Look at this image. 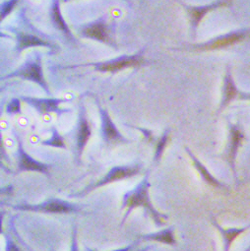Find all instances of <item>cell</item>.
<instances>
[{"label":"cell","mask_w":250,"mask_h":251,"mask_svg":"<svg viewBox=\"0 0 250 251\" xmlns=\"http://www.w3.org/2000/svg\"><path fill=\"white\" fill-rule=\"evenodd\" d=\"M141 167L136 165V166H121V167H115L113 169H111L106 175L105 176H103L101 179H100L99 181H97L94 184H91L89 186H87L83 191H81L80 193L76 194L75 197H83L86 196L88 193L92 192L93 190L102 187L106 184L109 183H113L115 181L118 180H122L124 178H129L132 177L136 175L139 174Z\"/></svg>","instance_id":"4"},{"label":"cell","mask_w":250,"mask_h":251,"mask_svg":"<svg viewBox=\"0 0 250 251\" xmlns=\"http://www.w3.org/2000/svg\"><path fill=\"white\" fill-rule=\"evenodd\" d=\"M17 159H18V171L19 172H38L50 176V167L47 164L41 163L34 158H32L24 149L23 143L18 139V149H17Z\"/></svg>","instance_id":"7"},{"label":"cell","mask_w":250,"mask_h":251,"mask_svg":"<svg viewBox=\"0 0 250 251\" xmlns=\"http://www.w3.org/2000/svg\"><path fill=\"white\" fill-rule=\"evenodd\" d=\"M50 20L54 26V28H56L58 31L62 32L67 39H69L70 41H74V36L71 33L68 25L66 24L65 20L62 17L61 11H60V4L59 1H53L51 4V8H50Z\"/></svg>","instance_id":"17"},{"label":"cell","mask_w":250,"mask_h":251,"mask_svg":"<svg viewBox=\"0 0 250 251\" xmlns=\"http://www.w3.org/2000/svg\"><path fill=\"white\" fill-rule=\"evenodd\" d=\"M213 225L218 228L220 231L221 235L223 236L224 239V251H230L231 245L233 241L242 233H244L248 228L249 226H243V227H229V228H225L221 226L215 220L212 221Z\"/></svg>","instance_id":"16"},{"label":"cell","mask_w":250,"mask_h":251,"mask_svg":"<svg viewBox=\"0 0 250 251\" xmlns=\"http://www.w3.org/2000/svg\"><path fill=\"white\" fill-rule=\"evenodd\" d=\"M0 38H11V36L10 35H8V34H5V33H2L1 31H0Z\"/></svg>","instance_id":"31"},{"label":"cell","mask_w":250,"mask_h":251,"mask_svg":"<svg viewBox=\"0 0 250 251\" xmlns=\"http://www.w3.org/2000/svg\"><path fill=\"white\" fill-rule=\"evenodd\" d=\"M248 37V30H240L225 34L224 36L218 37L212 41H209L204 44L196 45L194 47L197 50H216L231 47L235 44H238L244 41Z\"/></svg>","instance_id":"6"},{"label":"cell","mask_w":250,"mask_h":251,"mask_svg":"<svg viewBox=\"0 0 250 251\" xmlns=\"http://www.w3.org/2000/svg\"><path fill=\"white\" fill-rule=\"evenodd\" d=\"M10 78H21L24 80L32 81L34 83H37L39 86H41L47 92V94H50L49 85L45 79L43 65H42V58L39 55L35 59L28 60L27 62H25L16 71L1 77L0 78V81L10 79Z\"/></svg>","instance_id":"2"},{"label":"cell","mask_w":250,"mask_h":251,"mask_svg":"<svg viewBox=\"0 0 250 251\" xmlns=\"http://www.w3.org/2000/svg\"><path fill=\"white\" fill-rule=\"evenodd\" d=\"M13 185H7V186H3L0 187V195H10L13 192Z\"/></svg>","instance_id":"28"},{"label":"cell","mask_w":250,"mask_h":251,"mask_svg":"<svg viewBox=\"0 0 250 251\" xmlns=\"http://www.w3.org/2000/svg\"><path fill=\"white\" fill-rule=\"evenodd\" d=\"M70 251H79L78 239H77V226H74V227H73V231H72Z\"/></svg>","instance_id":"26"},{"label":"cell","mask_w":250,"mask_h":251,"mask_svg":"<svg viewBox=\"0 0 250 251\" xmlns=\"http://www.w3.org/2000/svg\"><path fill=\"white\" fill-rule=\"evenodd\" d=\"M92 131L90 123L87 119L86 109L84 106H81L80 113H79V123H78V131H77V141H76V151H77V158L79 159L91 137Z\"/></svg>","instance_id":"12"},{"label":"cell","mask_w":250,"mask_h":251,"mask_svg":"<svg viewBox=\"0 0 250 251\" xmlns=\"http://www.w3.org/2000/svg\"><path fill=\"white\" fill-rule=\"evenodd\" d=\"M0 90H2V88H0Z\"/></svg>","instance_id":"34"},{"label":"cell","mask_w":250,"mask_h":251,"mask_svg":"<svg viewBox=\"0 0 250 251\" xmlns=\"http://www.w3.org/2000/svg\"><path fill=\"white\" fill-rule=\"evenodd\" d=\"M170 138V131H166L164 133V135L161 137V139L158 141L157 146H156V151H155V162H159L162 158V155L165 151V148L168 144Z\"/></svg>","instance_id":"22"},{"label":"cell","mask_w":250,"mask_h":251,"mask_svg":"<svg viewBox=\"0 0 250 251\" xmlns=\"http://www.w3.org/2000/svg\"><path fill=\"white\" fill-rule=\"evenodd\" d=\"M140 239L148 240V241H156V242H160V243L172 245V246L176 245V239L175 236V226H173L157 232L141 235Z\"/></svg>","instance_id":"18"},{"label":"cell","mask_w":250,"mask_h":251,"mask_svg":"<svg viewBox=\"0 0 250 251\" xmlns=\"http://www.w3.org/2000/svg\"><path fill=\"white\" fill-rule=\"evenodd\" d=\"M244 138H245V135L243 133V130L238 126V125H230L229 141L226 149V160L228 165L232 169L234 175H235L236 155L238 152V148L240 147Z\"/></svg>","instance_id":"11"},{"label":"cell","mask_w":250,"mask_h":251,"mask_svg":"<svg viewBox=\"0 0 250 251\" xmlns=\"http://www.w3.org/2000/svg\"><path fill=\"white\" fill-rule=\"evenodd\" d=\"M149 248H150V247L147 246V247H145V248H143V249H141V250H139V251H147Z\"/></svg>","instance_id":"32"},{"label":"cell","mask_w":250,"mask_h":251,"mask_svg":"<svg viewBox=\"0 0 250 251\" xmlns=\"http://www.w3.org/2000/svg\"><path fill=\"white\" fill-rule=\"evenodd\" d=\"M16 41H17L16 50L18 52H22L27 49L35 48V47H46L51 50L54 48L50 42L32 33L16 32Z\"/></svg>","instance_id":"15"},{"label":"cell","mask_w":250,"mask_h":251,"mask_svg":"<svg viewBox=\"0 0 250 251\" xmlns=\"http://www.w3.org/2000/svg\"><path fill=\"white\" fill-rule=\"evenodd\" d=\"M138 244V242H133L132 244H129L127 246H124L122 248H118V249H115V250H111V251H132L135 246ZM87 251H99V250H96V249H91V248H87Z\"/></svg>","instance_id":"27"},{"label":"cell","mask_w":250,"mask_h":251,"mask_svg":"<svg viewBox=\"0 0 250 251\" xmlns=\"http://www.w3.org/2000/svg\"><path fill=\"white\" fill-rule=\"evenodd\" d=\"M5 212L4 211H0V234L3 233V228H2V223H3V218H4Z\"/></svg>","instance_id":"30"},{"label":"cell","mask_w":250,"mask_h":251,"mask_svg":"<svg viewBox=\"0 0 250 251\" xmlns=\"http://www.w3.org/2000/svg\"><path fill=\"white\" fill-rule=\"evenodd\" d=\"M151 183L149 182V173L146 175L145 178L131 191L125 193L122 199V206L121 210H126L123 220L121 222V226L127 220L131 212L138 207H143L146 212L152 217L154 223L158 226H163L166 225L168 221V216L160 213L154 206L150 199L149 189Z\"/></svg>","instance_id":"1"},{"label":"cell","mask_w":250,"mask_h":251,"mask_svg":"<svg viewBox=\"0 0 250 251\" xmlns=\"http://www.w3.org/2000/svg\"><path fill=\"white\" fill-rule=\"evenodd\" d=\"M213 250H214V251H217V250H216V246H215L214 243H213Z\"/></svg>","instance_id":"33"},{"label":"cell","mask_w":250,"mask_h":251,"mask_svg":"<svg viewBox=\"0 0 250 251\" xmlns=\"http://www.w3.org/2000/svg\"><path fill=\"white\" fill-rule=\"evenodd\" d=\"M11 208L19 211L45 213V214H71L79 213L81 208L75 204L60 199H50L40 204L11 205Z\"/></svg>","instance_id":"3"},{"label":"cell","mask_w":250,"mask_h":251,"mask_svg":"<svg viewBox=\"0 0 250 251\" xmlns=\"http://www.w3.org/2000/svg\"><path fill=\"white\" fill-rule=\"evenodd\" d=\"M17 3V0H10V1H5L2 4H0V24L9 16V14L16 7Z\"/></svg>","instance_id":"21"},{"label":"cell","mask_w":250,"mask_h":251,"mask_svg":"<svg viewBox=\"0 0 250 251\" xmlns=\"http://www.w3.org/2000/svg\"><path fill=\"white\" fill-rule=\"evenodd\" d=\"M145 62L142 54L138 53L135 55H122L120 57L114 58L112 60H108L105 62L99 63H89L84 66H94L96 70L100 72H117L124 68L128 67H138Z\"/></svg>","instance_id":"5"},{"label":"cell","mask_w":250,"mask_h":251,"mask_svg":"<svg viewBox=\"0 0 250 251\" xmlns=\"http://www.w3.org/2000/svg\"><path fill=\"white\" fill-rule=\"evenodd\" d=\"M42 145L45 146H50V147H55V148H61V149H66V144L64 142V138L59 134L58 130L56 128H52V136L50 139L45 140L41 143Z\"/></svg>","instance_id":"20"},{"label":"cell","mask_w":250,"mask_h":251,"mask_svg":"<svg viewBox=\"0 0 250 251\" xmlns=\"http://www.w3.org/2000/svg\"><path fill=\"white\" fill-rule=\"evenodd\" d=\"M82 34L86 38L99 41L108 46L115 47V44L110 36V30L108 26L102 21H97L89 24L82 30Z\"/></svg>","instance_id":"10"},{"label":"cell","mask_w":250,"mask_h":251,"mask_svg":"<svg viewBox=\"0 0 250 251\" xmlns=\"http://www.w3.org/2000/svg\"><path fill=\"white\" fill-rule=\"evenodd\" d=\"M136 129H139L140 131H142V133L145 135L146 139H147L149 142H151V141L153 140V135H152V132H151V131H148V130H146V129H144V128H139V127H136Z\"/></svg>","instance_id":"29"},{"label":"cell","mask_w":250,"mask_h":251,"mask_svg":"<svg viewBox=\"0 0 250 251\" xmlns=\"http://www.w3.org/2000/svg\"><path fill=\"white\" fill-rule=\"evenodd\" d=\"M230 4H231V1H216L209 5H204V6H186V10L189 15L193 31L196 32L200 22L210 11L221 6H227Z\"/></svg>","instance_id":"13"},{"label":"cell","mask_w":250,"mask_h":251,"mask_svg":"<svg viewBox=\"0 0 250 251\" xmlns=\"http://www.w3.org/2000/svg\"><path fill=\"white\" fill-rule=\"evenodd\" d=\"M185 150H186V152L188 153L189 157L192 159L193 165H194V167L196 168V170L198 171V173L200 174V176H201V177L203 178V180H204L206 183H208L210 186H212V187L223 188V187H224V184H223L222 182H220L214 176L211 175V173L208 171V169H207L197 158H195V156L192 154L191 151H189L188 147H186Z\"/></svg>","instance_id":"19"},{"label":"cell","mask_w":250,"mask_h":251,"mask_svg":"<svg viewBox=\"0 0 250 251\" xmlns=\"http://www.w3.org/2000/svg\"><path fill=\"white\" fill-rule=\"evenodd\" d=\"M100 118H101V132H102V137L104 141L109 144L128 142L116 128L115 124L111 119L108 111L100 106Z\"/></svg>","instance_id":"9"},{"label":"cell","mask_w":250,"mask_h":251,"mask_svg":"<svg viewBox=\"0 0 250 251\" xmlns=\"http://www.w3.org/2000/svg\"><path fill=\"white\" fill-rule=\"evenodd\" d=\"M5 110L9 114H17L21 113V100L14 98L12 99L6 105Z\"/></svg>","instance_id":"23"},{"label":"cell","mask_w":250,"mask_h":251,"mask_svg":"<svg viewBox=\"0 0 250 251\" xmlns=\"http://www.w3.org/2000/svg\"><path fill=\"white\" fill-rule=\"evenodd\" d=\"M5 251H21L19 246L8 234L5 235Z\"/></svg>","instance_id":"25"},{"label":"cell","mask_w":250,"mask_h":251,"mask_svg":"<svg viewBox=\"0 0 250 251\" xmlns=\"http://www.w3.org/2000/svg\"><path fill=\"white\" fill-rule=\"evenodd\" d=\"M7 161H8V156H7V153L5 150V145H4L1 131H0V167L4 169L5 171H8V169L4 165V163H6Z\"/></svg>","instance_id":"24"},{"label":"cell","mask_w":250,"mask_h":251,"mask_svg":"<svg viewBox=\"0 0 250 251\" xmlns=\"http://www.w3.org/2000/svg\"><path fill=\"white\" fill-rule=\"evenodd\" d=\"M248 96H245L242 94L236 87L229 68H227L225 77V83H224V93H223V99L221 102L220 109H224L226 105H228L231 101H233L236 99H248Z\"/></svg>","instance_id":"14"},{"label":"cell","mask_w":250,"mask_h":251,"mask_svg":"<svg viewBox=\"0 0 250 251\" xmlns=\"http://www.w3.org/2000/svg\"><path fill=\"white\" fill-rule=\"evenodd\" d=\"M20 100H24L26 103L33 106L39 113L45 115L51 112L61 114L69 111L66 109L59 108L60 103L64 101V100L61 99H41L33 97H21Z\"/></svg>","instance_id":"8"}]
</instances>
